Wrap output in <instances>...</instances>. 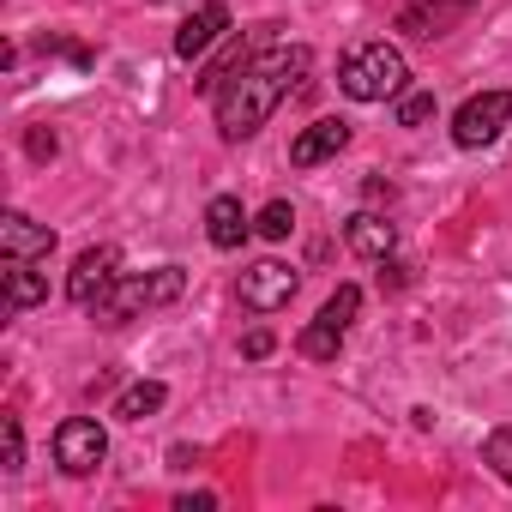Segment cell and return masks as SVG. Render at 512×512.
Wrapping results in <instances>:
<instances>
[{
  "instance_id": "cell-16",
  "label": "cell",
  "mask_w": 512,
  "mask_h": 512,
  "mask_svg": "<svg viewBox=\"0 0 512 512\" xmlns=\"http://www.w3.org/2000/svg\"><path fill=\"white\" fill-rule=\"evenodd\" d=\"M296 350H302L308 362H338V350H344V332H338V326H326V320H314V326L296 338Z\"/></svg>"
},
{
  "instance_id": "cell-8",
  "label": "cell",
  "mask_w": 512,
  "mask_h": 512,
  "mask_svg": "<svg viewBox=\"0 0 512 512\" xmlns=\"http://www.w3.org/2000/svg\"><path fill=\"white\" fill-rule=\"evenodd\" d=\"M0 253H7V260H49V253H55V229L31 223L25 211H7V217H0Z\"/></svg>"
},
{
  "instance_id": "cell-24",
  "label": "cell",
  "mask_w": 512,
  "mask_h": 512,
  "mask_svg": "<svg viewBox=\"0 0 512 512\" xmlns=\"http://www.w3.org/2000/svg\"><path fill=\"white\" fill-rule=\"evenodd\" d=\"M217 506V494H181L175 500V512H211Z\"/></svg>"
},
{
  "instance_id": "cell-21",
  "label": "cell",
  "mask_w": 512,
  "mask_h": 512,
  "mask_svg": "<svg viewBox=\"0 0 512 512\" xmlns=\"http://www.w3.org/2000/svg\"><path fill=\"white\" fill-rule=\"evenodd\" d=\"M25 464V434H19V416H7V422H0V470H19Z\"/></svg>"
},
{
  "instance_id": "cell-6",
  "label": "cell",
  "mask_w": 512,
  "mask_h": 512,
  "mask_svg": "<svg viewBox=\"0 0 512 512\" xmlns=\"http://www.w3.org/2000/svg\"><path fill=\"white\" fill-rule=\"evenodd\" d=\"M235 296H241V308H253V314H278V308H290V296H296V272H290L284 260H260V266L241 272Z\"/></svg>"
},
{
  "instance_id": "cell-20",
  "label": "cell",
  "mask_w": 512,
  "mask_h": 512,
  "mask_svg": "<svg viewBox=\"0 0 512 512\" xmlns=\"http://www.w3.org/2000/svg\"><path fill=\"white\" fill-rule=\"evenodd\" d=\"M434 121V91H404L398 97V127H428Z\"/></svg>"
},
{
  "instance_id": "cell-13",
  "label": "cell",
  "mask_w": 512,
  "mask_h": 512,
  "mask_svg": "<svg viewBox=\"0 0 512 512\" xmlns=\"http://www.w3.org/2000/svg\"><path fill=\"white\" fill-rule=\"evenodd\" d=\"M344 241L362 253V260H392V241H398V235H392V223H386L380 211H356V217L344 223Z\"/></svg>"
},
{
  "instance_id": "cell-17",
  "label": "cell",
  "mask_w": 512,
  "mask_h": 512,
  "mask_svg": "<svg viewBox=\"0 0 512 512\" xmlns=\"http://www.w3.org/2000/svg\"><path fill=\"white\" fill-rule=\"evenodd\" d=\"M362 314V290L356 284H338L332 296H326V308H320V320L326 326H338V332H350V320Z\"/></svg>"
},
{
  "instance_id": "cell-19",
  "label": "cell",
  "mask_w": 512,
  "mask_h": 512,
  "mask_svg": "<svg viewBox=\"0 0 512 512\" xmlns=\"http://www.w3.org/2000/svg\"><path fill=\"white\" fill-rule=\"evenodd\" d=\"M253 229H260L266 241H284V235L296 229V205H290V199H272L260 217H253Z\"/></svg>"
},
{
  "instance_id": "cell-22",
  "label": "cell",
  "mask_w": 512,
  "mask_h": 512,
  "mask_svg": "<svg viewBox=\"0 0 512 512\" xmlns=\"http://www.w3.org/2000/svg\"><path fill=\"white\" fill-rule=\"evenodd\" d=\"M272 350H278V338H272V326H253V332L241 338V356H247V362H266Z\"/></svg>"
},
{
  "instance_id": "cell-10",
  "label": "cell",
  "mask_w": 512,
  "mask_h": 512,
  "mask_svg": "<svg viewBox=\"0 0 512 512\" xmlns=\"http://www.w3.org/2000/svg\"><path fill=\"white\" fill-rule=\"evenodd\" d=\"M223 31H229V7H223V0H205L199 13L181 19V31H175V55H181V61H199Z\"/></svg>"
},
{
  "instance_id": "cell-1",
  "label": "cell",
  "mask_w": 512,
  "mask_h": 512,
  "mask_svg": "<svg viewBox=\"0 0 512 512\" xmlns=\"http://www.w3.org/2000/svg\"><path fill=\"white\" fill-rule=\"evenodd\" d=\"M314 67V55L302 49V43H272V49H260V55H247V67L211 97L217 103V133L223 139H253L272 115H278V103L296 91V79Z\"/></svg>"
},
{
  "instance_id": "cell-9",
  "label": "cell",
  "mask_w": 512,
  "mask_h": 512,
  "mask_svg": "<svg viewBox=\"0 0 512 512\" xmlns=\"http://www.w3.org/2000/svg\"><path fill=\"white\" fill-rule=\"evenodd\" d=\"M350 145V121H338V115H326V121H314V127H302L296 139H290V163L296 169H314V163H326V157H338Z\"/></svg>"
},
{
  "instance_id": "cell-23",
  "label": "cell",
  "mask_w": 512,
  "mask_h": 512,
  "mask_svg": "<svg viewBox=\"0 0 512 512\" xmlns=\"http://www.w3.org/2000/svg\"><path fill=\"white\" fill-rule=\"evenodd\" d=\"M25 151H31V163H55V151H61V139H55L49 127H31V133H25Z\"/></svg>"
},
{
  "instance_id": "cell-2",
  "label": "cell",
  "mask_w": 512,
  "mask_h": 512,
  "mask_svg": "<svg viewBox=\"0 0 512 512\" xmlns=\"http://www.w3.org/2000/svg\"><path fill=\"white\" fill-rule=\"evenodd\" d=\"M404 79H410V67H404V55H398L392 43H362V49H350L344 67H338V91H344L350 103L404 97Z\"/></svg>"
},
{
  "instance_id": "cell-14",
  "label": "cell",
  "mask_w": 512,
  "mask_h": 512,
  "mask_svg": "<svg viewBox=\"0 0 512 512\" xmlns=\"http://www.w3.org/2000/svg\"><path fill=\"white\" fill-rule=\"evenodd\" d=\"M49 302V272H37V260H7V314H25Z\"/></svg>"
},
{
  "instance_id": "cell-5",
  "label": "cell",
  "mask_w": 512,
  "mask_h": 512,
  "mask_svg": "<svg viewBox=\"0 0 512 512\" xmlns=\"http://www.w3.org/2000/svg\"><path fill=\"white\" fill-rule=\"evenodd\" d=\"M103 458H109V434H103V422H91V416H67V422L55 428V464H61L67 476H91Z\"/></svg>"
},
{
  "instance_id": "cell-15",
  "label": "cell",
  "mask_w": 512,
  "mask_h": 512,
  "mask_svg": "<svg viewBox=\"0 0 512 512\" xmlns=\"http://www.w3.org/2000/svg\"><path fill=\"white\" fill-rule=\"evenodd\" d=\"M163 404H169V386H163V380H133V386L115 398V416H121V422H145V416H157Z\"/></svg>"
},
{
  "instance_id": "cell-12",
  "label": "cell",
  "mask_w": 512,
  "mask_h": 512,
  "mask_svg": "<svg viewBox=\"0 0 512 512\" xmlns=\"http://www.w3.org/2000/svg\"><path fill=\"white\" fill-rule=\"evenodd\" d=\"M464 7H470V0H410L404 19H398V31H410V37H446Z\"/></svg>"
},
{
  "instance_id": "cell-11",
  "label": "cell",
  "mask_w": 512,
  "mask_h": 512,
  "mask_svg": "<svg viewBox=\"0 0 512 512\" xmlns=\"http://www.w3.org/2000/svg\"><path fill=\"white\" fill-rule=\"evenodd\" d=\"M247 229H253V223H247V211H241V199H235V193H217V199L205 205V235H211V247H223V253H229V247H241V241H247Z\"/></svg>"
},
{
  "instance_id": "cell-7",
  "label": "cell",
  "mask_w": 512,
  "mask_h": 512,
  "mask_svg": "<svg viewBox=\"0 0 512 512\" xmlns=\"http://www.w3.org/2000/svg\"><path fill=\"white\" fill-rule=\"evenodd\" d=\"M115 278H121V253L115 247H85L79 266H73V278H67V302L73 308H97Z\"/></svg>"
},
{
  "instance_id": "cell-18",
  "label": "cell",
  "mask_w": 512,
  "mask_h": 512,
  "mask_svg": "<svg viewBox=\"0 0 512 512\" xmlns=\"http://www.w3.org/2000/svg\"><path fill=\"white\" fill-rule=\"evenodd\" d=\"M482 458H488V470L512 488V422H500L494 434H488V446H482Z\"/></svg>"
},
{
  "instance_id": "cell-3",
  "label": "cell",
  "mask_w": 512,
  "mask_h": 512,
  "mask_svg": "<svg viewBox=\"0 0 512 512\" xmlns=\"http://www.w3.org/2000/svg\"><path fill=\"white\" fill-rule=\"evenodd\" d=\"M181 290H187V272H181V266H157V272H145V278H115L109 296H103L91 314H97L103 326H127V320L145 314V308H169Z\"/></svg>"
},
{
  "instance_id": "cell-4",
  "label": "cell",
  "mask_w": 512,
  "mask_h": 512,
  "mask_svg": "<svg viewBox=\"0 0 512 512\" xmlns=\"http://www.w3.org/2000/svg\"><path fill=\"white\" fill-rule=\"evenodd\" d=\"M506 121H512V91H482L452 115V139L464 151H482V145H494L506 133Z\"/></svg>"
}]
</instances>
